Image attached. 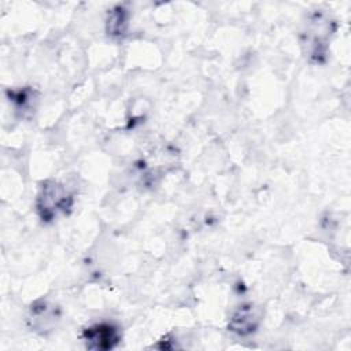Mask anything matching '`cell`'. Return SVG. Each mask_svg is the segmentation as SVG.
Instances as JSON below:
<instances>
[{
    "label": "cell",
    "instance_id": "obj_1",
    "mask_svg": "<svg viewBox=\"0 0 351 351\" xmlns=\"http://www.w3.org/2000/svg\"><path fill=\"white\" fill-rule=\"evenodd\" d=\"M71 206V196L63 185L56 181H48L41 186L37 199V210L44 221L53 219L59 213H64Z\"/></svg>",
    "mask_w": 351,
    "mask_h": 351
},
{
    "label": "cell",
    "instance_id": "obj_2",
    "mask_svg": "<svg viewBox=\"0 0 351 351\" xmlns=\"http://www.w3.org/2000/svg\"><path fill=\"white\" fill-rule=\"evenodd\" d=\"M119 339L118 328L108 322L96 324L84 330V340L90 350H110L117 346Z\"/></svg>",
    "mask_w": 351,
    "mask_h": 351
},
{
    "label": "cell",
    "instance_id": "obj_3",
    "mask_svg": "<svg viewBox=\"0 0 351 351\" xmlns=\"http://www.w3.org/2000/svg\"><path fill=\"white\" fill-rule=\"evenodd\" d=\"M259 318L255 314L252 304H245L240 307L230 318L229 328L232 332H236L239 335H248L255 330L258 326Z\"/></svg>",
    "mask_w": 351,
    "mask_h": 351
},
{
    "label": "cell",
    "instance_id": "obj_4",
    "mask_svg": "<svg viewBox=\"0 0 351 351\" xmlns=\"http://www.w3.org/2000/svg\"><path fill=\"white\" fill-rule=\"evenodd\" d=\"M126 21H128V12L123 7L118 5V7L112 8L107 18V32L111 36L122 34L126 27V23H128Z\"/></svg>",
    "mask_w": 351,
    "mask_h": 351
}]
</instances>
